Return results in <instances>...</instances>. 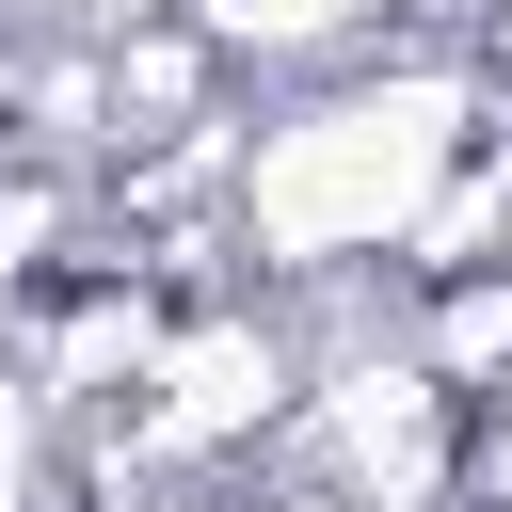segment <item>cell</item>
I'll return each instance as SVG.
<instances>
[{"instance_id":"obj_1","label":"cell","mask_w":512,"mask_h":512,"mask_svg":"<svg viewBox=\"0 0 512 512\" xmlns=\"http://www.w3.org/2000/svg\"><path fill=\"white\" fill-rule=\"evenodd\" d=\"M464 160H480V64L400 48V64H368V80L240 128L224 224H240V256H272V272H352V256L416 240Z\"/></svg>"},{"instance_id":"obj_2","label":"cell","mask_w":512,"mask_h":512,"mask_svg":"<svg viewBox=\"0 0 512 512\" xmlns=\"http://www.w3.org/2000/svg\"><path fill=\"white\" fill-rule=\"evenodd\" d=\"M304 448L336 464V512H448L464 480V400L416 368V352H368L304 400Z\"/></svg>"},{"instance_id":"obj_6","label":"cell","mask_w":512,"mask_h":512,"mask_svg":"<svg viewBox=\"0 0 512 512\" xmlns=\"http://www.w3.org/2000/svg\"><path fill=\"white\" fill-rule=\"evenodd\" d=\"M0 512H32V464H0Z\"/></svg>"},{"instance_id":"obj_4","label":"cell","mask_w":512,"mask_h":512,"mask_svg":"<svg viewBox=\"0 0 512 512\" xmlns=\"http://www.w3.org/2000/svg\"><path fill=\"white\" fill-rule=\"evenodd\" d=\"M160 304H144V272H96L48 336H32V400L48 416H96V400H144V368H160Z\"/></svg>"},{"instance_id":"obj_3","label":"cell","mask_w":512,"mask_h":512,"mask_svg":"<svg viewBox=\"0 0 512 512\" xmlns=\"http://www.w3.org/2000/svg\"><path fill=\"white\" fill-rule=\"evenodd\" d=\"M288 336L256 320V304H192L176 336H160V368H144V400H128V448L144 464H208V448H256L272 416H288Z\"/></svg>"},{"instance_id":"obj_7","label":"cell","mask_w":512,"mask_h":512,"mask_svg":"<svg viewBox=\"0 0 512 512\" xmlns=\"http://www.w3.org/2000/svg\"><path fill=\"white\" fill-rule=\"evenodd\" d=\"M320 512H336V496H320Z\"/></svg>"},{"instance_id":"obj_5","label":"cell","mask_w":512,"mask_h":512,"mask_svg":"<svg viewBox=\"0 0 512 512\" xmlns=\"http://www.w3.org/2000/svg\"><path fill=\"white\" fill-rule=\"evenodd\" d=\"M208 32V64H352L384 32V0H176Z\"/></svg>"}]
</instances>
